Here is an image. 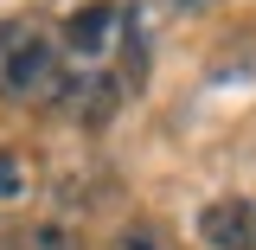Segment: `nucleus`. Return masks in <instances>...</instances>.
I'll use <instances>...</instances> for the list:
<instances>
[{"label":"nucleus","instance_id":"obj_1","mask_svg":"<svg viewBox=\"0 0 256 250\" xmlns=\"http://www.w3.org/2000/svg\"><path fill=\"white\" fill-rule=\"evenodd\" d=\"M64 71H70V58H64L58 32L45 20H6L0 26V96H13V103H52Z\"/></svg>","mask_w":256,"mask_h":250},{"label":"nucleus","instance_id":"obj_2","mask_svg":"<svg viewBox=\"0 0 256 250\" xmlns=\"http://www.w3.org/2000/svg\"><path fill=\"white\" fill-rule=\"evenodd\" d=\"M52 103H58L70 122L102 128L116 109H122V77H116V71H90V64H77V77L64 71V84L52 90Z\"/></svg>","mask_w":256,"mask_h":250},{"label":"nucleus","instance_id":"obj_3","mask_svg":"<svg viewBox=\"0 0 256 250\" xmlns=\"http://www.w3.org/2000/svg\"><path fill=\"white\" fill-rule=\"evenodd\" d=\"M128 32H134V26H128L122 7H116V0H96V7H84V13L70 20V32H64V58L102 71V52H109V45H122Z\"/></svg>","mask_w":256,"mask_h":250},{"label":"nucleus","instance_id":"obj_4","mask_svg":"<svg viewBox=\"0 0 256 250\" xmlns=\"http://www.w3.org/2000/svg\"><path fill=\"white\" fill-rule=\"evenodd\" d=\"M198 237L212 250H256V205L250 199H218L198 212Z\"/></svg>","mask_w":256,"mask_h":250},{"label":"nucleus","instance_id":"obj_5","mask_svg":"<svg viewBox=\"0 0 256 250\" xmlns=\"http://www.w3.org/2000/svg\"><path fill=\"white\" fill-rule=\"evenodd\" d=\"M0 250H90L77 224H58V218H32V224H6L0 231Z\"/></svg>","mask_w":256,"mask_h":250},{"label":"nucleus","instance_id":"obj_6","mask_svg":"<svg viewBox=\"0 0 256 250\" xmlns=\"http://www.w3.org/2000/svg\"><path fill=\"white\" fill-rule=\"evenodd\" d=\"M109 250H173V237H166L160 224H148V218H134V224H122V231L109 237Z\"/></svg>","mask_w":256,"mask_h":250},{"label":"nucleus","instance_id":"obj_7","mask_svg":"<svg viewBox=\"0 0 256 250\" xmlns=\"http://www.w3.org/2000/svg\"><path fill=\"white\" fill-rule=\"evenodd\" d=\"M26 192V167H20V154H0V199H20Z\"/></svg>","mask_w":256,"mask_h":250},{"label":"nucleus","instance_id":"obj_8","mask_svg":"<svg viewBox=\"0 0 256 250\" xmlns=\"http://www.w3.org/2000/svg\"><path fill=\"white\" fill-rule=\"evenodd\" d=\"M160 7H166V13H205L212 0H160Z\"/></svg>","mask_w":256,"mask_h":250}]
</instances>
